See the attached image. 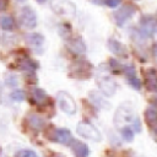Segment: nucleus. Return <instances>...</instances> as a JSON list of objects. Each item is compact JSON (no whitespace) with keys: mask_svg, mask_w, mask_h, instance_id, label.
Masks as SVG:
<instances>
[{"mask_svg":"<svg viewBox=\"0 0 157 157\" xmlns=\"http://www.w3.org/2000/svg\"><path fill=\"white\" fill-rule=\"evenodd\" d=\"M121 136L128 142H131L134 140V130L130 126H124L121 128Z\"/></svg>","mask_w":157,"mask_h":157,"instance_id":"nucleus-23","label":"nucleus"},{"mask_svg":"<svg viewBox=\"0 0 157 157\" xmlns=\"http://www.w3.org/2000/svg\"><path fill=\"white\" fill-rule=\"evenodd\" d=\"M5 83L9 86V87H16L17 83H18V80L15 75H6L5 76Z\"/></svg>","mask_w":157,"mask_h":157,"instance_id":"nucleus-27","label":"nucleus"},{"mask_svg":"<svg viewBox=\"0 0 157 157\" xmlns=\"http://www.w3.org/2000/svg\"><path fill=\"white\" fill-rule=\"evenodd\" d=\"M48 137L52 141H56L58 144H61V145H70V142L72 140L70 131L67 129H63V128L53 129L52 135H48Z\"/></svg>","mask_w":157,"mask_h":157,"instance_id":"nucleus-9","label":"nucleus"},{"mask_svg":"<svg viewBox=\"0 0 157 157\" xmlns=\"http://www.w3.org/2000/svg\"><path fill=\"white\" fill-rule=\"evenodd\" d=\"M140 23H141V33H142V36L151 37L155 33L156 27H157V22H156L155 18H152L150 16H144L140 20Z\"/></svg>","mask_w":157,"mask_h":157,"instance_id":"nucleus-10","label":"nucleus"},{"mask_svg":"<svg viewBox=\"0 0 157 157\" xmlns=\"http://www.w3.org/2000/svg\"><path fill=\"white\" fill-rule=\"evenodd\" d=\"M56 102L59 108L66 113L67 115H74L76 113V103L75 99L67 93V92H59L56 94Z\"/></svg>","mask_w":157,"mask_h":157,"instance_id":"nucleus-4","label":"nucleus"},{"mask_svg":"<svg viewBox=\"0 0 157 157\" xmlns=\"http://www.w3.org/2000/svg\"><path fill=\"white\" fill-rule=\"evenodd\" d=\"M145 85H146L148 91L157 92V74L155 71H153V74H150V75L146 76Z\"/></svg>","mask_w":157,"mask_h":157,"instance_id":"nucleus-20","label":"nucleus"},{"mask_svg":"<svg viewBox=\"0 0 157 157\" xmlns=\"http://www.w3.org/2000/svg\"><path fill=\"white\" fill-rule=\"evenodd\" d=\"M27 123H28V125L33 130H42L43 126H44V120L40 117H38L37 114H33V113L32 114H28Z\"/></svg>","mask_w":157,"mask_h":157,"instance_id":"nucleus-17","label":"nucleus"},{"mask_svg":"<svg viewBox=\"0 0 157 157\" xmlns=\"http://www.w3.org/2000/svg\"><path fill=\"white\" fill-rule=\"evenodd\" d=\"M121 2V0H101L98 4H105L108 7H115Z\"/></svg>","mask_w":157,"mask_h":157,"instance_id":"nucleus-28","label":"nucleus"},{"mask_svg":"<svg viewBox=\"0 0 157 157\" xmlns=\"http://www.w3.org/2000/svg\"><path fill=\"white\" fill-rule=\"evenodd\" d=\"M13 20L11 16H7V15H2L0 16V27L4 29V31H11L13 28Z\"/></svg>","mask_w":157,"mask_h":157,"instance_id":"nucleus-22","label":"nucleus"},{"mask_svg":"<svg viewBox=\"0 0 157 157\" xmlns=\"http://www.w3.org/2000/svg\"><path fill=\"white\" fill-rule=\"evenodd\" d=\"M137 11L135 5L131 4H124L119 10H117L114 12V21L118 26H123L129 18H131L135 12Z\"/></svg>","mask_w":157,"mask_h":157,"instance_id":"nucleus-8","label":"nucleus"},{"mask_svg":"<svg viewBox=\"0 0 157 157\" xmlns=\"http://www.w3.org/2000/svg\"><path fill=\"white\" fill-rule=\"evenodd\" d=\"M134 117H135V113H134V109L130 104H128V103L120 104L117 108L115 114H114V125H115V128L121 129L126 124L132 123Z\"/></svg>","mask_w":157,"mask_h":157,"instance_id":"nucleus-1","label":"nucleus"},{"mask_svg":"<svg viewBox=\"0 0 157 157\" xmlns=\"http://www.w3.org/2000/svg\"><path fill=\"white\" fill-rule=\"evenodd\" d=\"M36 1H37V2H39V4H44L47 0H36Z\"/></svg>","mask_w":157,"mask_h":157,"instance_id":"nucleus-32","label":"nucleus"},{"mask_svg":"<svg viewBox=\"0 0 157 157\" xmlns=\"http://www.w3.org/2000/svg\"><path fill=\"white\" fill-rule=\"evenodd\" d=\"M123 72H124L126 80H128L129 85L132 88H135V90H140L141 88V86H142L141 80L137 77L136 71H135V69L132 66H123Z\"/></svg>","mask_w":157,"mask_h":157,"instance_id":"nucleus-11","label":"nucleus"},{"mask_svg":"<svg viewBox=\"0 0 157 157\" xmlns=\"http://www.w3.org/2000/svg\"><path fill=\"white\" fill-rule=\"evenodd\" d=\"M18 65V69H21V70H23V71H34L36 69H37V64L33 61V60H31L29 58H22L21 60H18V63H17Z\"/></svg>","mask_w":157,"mask_h":157,"instance_id":"nucleus-19","label":"nucleus"},{"mask_svg":"<svg viewBox=\"0 0 157 157\" xmlns=\"http://www.w3.org/2000/svg\"><path fill=\"white\" fill-rule=\"evenodd\" d=\"M59 33H60L61 37H64V38L67 39V38L71 36V28H70L66 23H63V25L59 26Z\"/></svg>","mask_w":157,"mask_h":157,"instance_id":"nucleus-26","label":"nucleus"},{"mask_svg":"<svg viewBox=\"0 0 157 157\" xmlns=\"http://www.w3.org/2000/svg\"><path fill=\"white\" fill-rule=\"evenodd\" d=\"M27 40H28V43L34 48V50H37L38 53L42 52L43 45H44V37H43L40 33H31V34L27 37Z\"/></svg>","mask_w":157,"mask_h":157,"instance_id":"nucleus-15","label":"nucleus"},{"mask_svg":"<svg viewBox=\"0 0 157 157\" xmlns=\"http://www.w3.org/2000/svg\"><path fill=\"white\" fill-rule=\"evenodd\" d=\"M6 9V0H0V11H4Z\"/></svg>","mask_w":157,"mask_h":157,"instance_id":"nucleus-30","label":"nucleus"},{"mask_svg":"<svg viewBox=\"0 0 157 157\" xmlns=\"http://www.w3.org/2000/svg\"><path fill=\"white\" fill-rule=\"evenodd\" d=\"M32 99L36 104L40 105V104H45V102L48 101V94L45 93V91H43L42 88H34L32 90Z\"/></svg>","mask_w":157,"mask_h":157,"instance_id":"nucleus-16","label":"nucleus"},{"mask_svg":"<svg viewBox=\"0 0 157 157\" xmlns=\"http://www.w3.org/2000/svg\"><path fill=\"white\" fill-rule=\"evenodd\" d=\"M15 157H38V155L33 151V150H29V148H23V150H20Z\"/></svg>","mask_w":157,"mask_h":157,"instance_id":"nucleus-24","label":"nucleus"},{"mask_svg":"<svg viewBox=\"0 0 157 157\" xmlns=\"http://www.w3.org/2000/svg\"><path fill=\"white\" fill-rule=\"evenodd\" d=\"M76 131L80 136H82L85 139H88V140H92V141H96V142H99L102 140L101 132L93 125H91L90 123H86V121L78 123L77 126H76Z\"/></svg>","mask_w":157,"mask_h":157,"instance_id":"nucleus-5","label":"nucleus"},{"mask_svg":"<svg viewBox=\"0 0 157 157\" xmlns=\"http://www.w3.org/2000/svg\"><path fill=\"white\" fill-rule=\"evenodd\" d=\"M0 153H1V147H0Z\"/></svg>","mask_w":157,"mask_h":157,"instance_id":"nucleus-35","label":"nucleus"},{"mask_svg":"<svg viewBox=\"0 0 157 157\" xmlns=\"http://www.w3.org/2000/svg\"><path fill=\"white\" fill-rule=\"evenodd\" d=\"M0 102H1V92H0Z\"/></svg>","mask_w":157,"mask_h":157,"instance_id":"nucleus-34","label":"nucleus"},{"mask_svg":"<svg viewBox=\"0 0 157 157\" xmlns=\"http://www.w3.org/2000/svg\"><path fill=\"white\" fill-rule=\"evenodd\" d=\"M96 81H97V85H98L101 92L104 96L110 97V96L115 94V92H117V83H115V81L109 75L98 74L96 76Z\"/></svg>","mask_w":157,"mask_h":157,"instance_id":"nucleus-3","label":"nucleus"},{"mask_svg":"<svg viewBox=\"0 0 157 157\" xmlns=\"http://www.w3.org/2000/svg\"><path fill=\"white\" fill-rule=\"evenodd\" d=\"M131 129L134 130V132H135V131H136V132H140V131H141V123H140V119H139V118H135Z\"/></svg>","mask_w":157,"mask_h":157,"instance_id":"nucleus-29","label":"nucleus"},{"mask_svg":"<svg viewBox=\"0 0 157 157\" xmlns=\"http://www.w3.org/2000/svg\"><path fill=\"white\" fill-rule=\"evenodd\" d=\"M20 22L21 25L27 28V29H32L37 26V15L34 12V10L31 6H22L20 10Z\"/></svg>","mask_w":157,"mask_h":157,"instance_id":"nucleus-6","label":"nucleus"},{"mask_svg":"<svg viewBox=\"0 0 157 157\" xmlns=\"http://www.w3.org/2000/svg\"><path fill=\"white\" fill-rule=\"evenodd\" d=\"M10 98L12 101H16V102H22L25 99V92L22 90H15L13 92H11Z\"/></svg>","mask_w":157,"mask_h":157,"instance_id":"nucleus-25","label":"nucleus"},{"mask_svg":"<svg viewBox=\"0 0 157 157\" xmlns=\"http://www.w3.org/2000/svg\"><path fill=\"white\" fill-rule=\"evenodd\" d=\"M67 47L70 48V50L72 53H76V54H83L86 52V47H85V43L81 37L70 38L67 42Z\"/></svg>","mask_w":157,"mask_h":157,"instance_id":"nucleus-14","label":"nucleus"},{"mask_svg":"<svg viewBox=\"0 0 157 157\" xmlns=\"http://www.w3.org/2000/svg\"><path fill=\"white\" fill-rule=\"evenodd\" d=\"M108 49L117 56H121V58H126L128 56V49L126 47L119 42L115 38H109L108 39Z\"/></svg>","mask_w":157,"mask_h":157,"instance_id":"nucleus-12","label":"nucleus"},{"mask_svg":"<svg viewBox=\"0 0 157 157\" xmlns=\"http://www.w3.org/2000/svg\"><path fill=\"white\" fill-rule=\"evenodd\" d=\"M17 1H21V2H23V1H26V0H17Z\"/></svg>","mask_w":157,"mask_h":157,"instance_id":"nucleus-33","label":"nucleus"},{"mask_svg":"<svg viewBox=\"0 0 157 157\" xmlns=\"http://www.w3.org/2000/svg\"><path fill=\"white\" fill-rule=\"evenodd\" d=\"M53 11L65 18H71L76 13V6L71 0H50Z\"/></svg>","mask_w":157,"mask_h":157,"instance_id":"nucleus-2","label":"nucleus"},{"mask_svg":"<svg viewBox=\"0 0 157 157\" xmlns=\"http://www.w3.org/2000/svg\"><path fill=\"white\" fill-rule=\"evenodd\" d=\"M90 98H91V101L94 103V105H97V107H101V108H109V103L107 102V101H104L103 99V97L102 96H99L97 92H91L90 93Z\"/></svg>","mask_w":157,"mask_h":157,"instance_id":"nucleus-21","label":"nucleus"},{"mask_svg":"<svg viewBox=\"0 0 157 157\" xmlns=\"http://www.w3.org/2000/svg\"><path fill=\"white\" fill-rule=\"evenodd\" d=\"M70 147L75 155V157H87L90 153L88 146L78 140H71L70 142Z\"/></svg>","mask_w":157,"mask_h":157,"instance_id":"nucleus-13","label":"nucleus"},{"mask_svg":"<svg viewBox=\"0 0 157 157\" xmlns=\"http://www.w3.org/2000/svg\"><path fill=\"white\" fill-rule=\"evenodd\" d=\"M145 119L151 126L157 124V107L156 105H150L145 110Z\"/></svg>","mask_w":157,"mask_h":157,"instance_id":"nucleus-18","label":"nucleus"},{"mask_svg":"<svg viewBox=\"0 0 157 157\" xmlns=\"http://www.w3.org/2000/svg\"><path fill=\"white\" fill-rule=\"evenodd\" d=\"M91 70L92 66L88 61L77 60L70 67V76H74L76 78H87L91 76Z\"/></svg>","mask_w":157,"mask_h":157,"instance_id":"nucleus-7","label":"nucleus"},{"mask_svg":"<svg viewBox=\"0 0 157 157\" xmlns=\"http://www.w3.org/2000/svg\"><path fill=\"white\" fill-rule=\"evenodd\" d=\"M152 50H153V53H155V55H157V43L153 45V48H152Z\"/></svg>","mask_w":157,"mask_h":157,"instance_id":"nucleus-31","label":"nucleus"}]
</instances>
